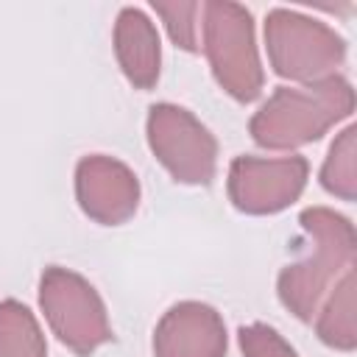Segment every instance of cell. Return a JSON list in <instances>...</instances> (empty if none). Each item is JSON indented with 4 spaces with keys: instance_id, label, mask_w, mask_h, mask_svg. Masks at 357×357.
<instances>
[{
    "instance_id": "obj_3",
    "label": "cell",
    "mask_w": 357,
    "mask_h": 357,
    "mask_svg": "<svg viewBox=\"0 0 357 357\" xmlns=\"http://www.w3.org/2000/svg\"><path fill=\"white\" fill-rule=\"evenodd\" d=\"M198 42L218 86L229 98L237 103H251L262 95L265 70L254 36V17L245 6L231 0L201 3Z\"/></svg>"
},
{
    "instance_id": "obj_7",
    "label": "cell",
    "mask_w": 357,
    "mask_h": 357,
    "mask_svg": "<svg viewBox=\"0 0 357 357\" xmlns=\"http://www.w3.org/2000/svg\"><path fill=\"white\" fill-rule=\"evenodd\" d=\"M310 162L298 153L290 156H234L229 165L226 192L237 212L276 215L298 201L307 187Z\"/></svg>"
},
{
    "instance_id": "obj_1",
    "label": "cell",
    "mask_w": 357,
    "mask_h": 357,
    "mask_svg": "<svg viewBox=\"0 0 357 357\" xmlns=\"http://www.w3.org/2000/svg\"><path fill=\"white\" fill-rule=\"evenodd\" d=\"M298 223L307 237L304 251L279 271L276 296L298 321H312L335 282L354 265L357 237L354 223L329 206H307Z\"/></svg>"
},
{
    "instance_id": "obj_4",
    "label": "cell",
    "mask_w": 357,
    "mask_h": 357,
    "mask_svg": "<svg viewBox=\"0 0 357 357\" xmlns=\"http://www.w3.org/2000/svg\"><path fill=\"white\" fill-rule=\"evenodd\" d=\"M265 50L273 73L296 84H318L346 61V39L326 22L296 8H271L265 14Z\"/></svg>"
},
{
    "instance_id": "obj_5",
    "label": "cell",
    "mask_w": 357,
    "mask_h": 357,
    "mask_svg": "<svg viewBox=\"0 0 357 357\" xmlns=\"http://www.w3.org/2000/svg\"><path fill=\"white\" fill-rule=\"evenodd\" d=\"M39 307L50 332L78 357L112 340V324L100 293L81 273L50 265L39 276Z\"/></svg>"
},
{
    "instance_id": "obj_15",
    "label": "cell",
    "mask_w": 357,
    "mask_h": 357,
    "mask_svg": "<svg viewBox=\"0 0 357 357\" xmlns=\"http://www.w3.org/2000/svg\"><path fill=\"white\" fill-rule=\"evenodd\" d=\"M243 357H298L296 349L268 324H245L237 329Z\"/></svg>"
},
{
    "instance_id": "obj_11",
    "label": "cell",
    "mask_w": 357,
    "mask_h": 357,
    "mask_svg": "<svg viewBox=\"0 0 357 357\" xmlns=\"http://www.w3.org/2000/svg\"><path fill=\"white\" fill-rule=\"evenodd\" d=\"M315 335L321 343L337 351H354L357 346V276L349 268L315 312Z\"/></svg>"
},
{
    "instance_id": "obj_12",
    "label": "cell",
    "mask_w": 357,
    "mask_h": 357,
    "mask_svg": "<svg viewBox=\"0 0 357 357\" xmlns=\"http://www.w3.org/2000/svg\"><path fill=\"white\" fill-rule=\"evenodd\" d=\"M0 357H47L36 315L17 298L0 301Z\"/></svg>"
},
{
    "instance_id": "obj_8",
    "label": "cell",
    "mask_w": 357,
    "mask_h": 357,
    "mask_svg": "<svg viewBox=\"0 0 357 357\" xmlns=\"http://www.w3.org/2000/svg\"><path fill=\"white\" fill-rule=\"evenodd\" d=\"M75 201L89 220L120 226L139 206V178L126 162L89 153L75 165Z\"/></svg>"
},
{
    "instance_id": "obj_6",
    "label": "cell",
    "mask_w": 357,
    "mask_h": 357,
    "mask_svg": "<svg viewBox=\"0 0 357 357\" xmlns=\"http://www.w3.org/2000/svg\"><path fill=\"white\" fill-rule=\"evenodd\" d=\"M145 137L151 153L178 184H212L218 173V139L190 109L153 103L148 109Z\"/></svg>"
},
{
    "instance_id": "obj_2",
    "label": "cell",
    "mask_w": 357,
    "mask_h": 357,
    "mask_svg": "<svg viewBox=\"0 0 357 357\" xmlns=\"http://www.w3.org/2000/svg\"><path fill=\"white\" fill-rule=\"evenodd\" d=\"M354 112V89L340 73L304 86H276L251 114L248 134L265 151H293L318 142Z\"/></svg>"
},
{
    "instance_id": "obj_13",
    "label": "cell",
    "mask_w": 357,
    "mask_h": 357,
    "mask_svg": "<svg viewBox=\"0 0 357 357\" xmlns=\"http://www.w3.org/2000/svg\"><path fill=\"white\" fill-rule=\"evenodd\" d=\"M318 181L329 195L340 201L357 198V128L354 126H346L329 145Z\"/></svg>"
},
{
    "instance_id": "obj_14",
    "label": "cell",
    "mask_w": 357,
    "mask_h": 357,
    "mask_svg": "<svg viewBox=\"0 0 357 357\" xmlns=\"http://www.w3.org/2000/svg\"><path fill=\"white\" fill-rule=\"evenodd\" d=\"M153 11L162 17L170 39L176 47L187 50V53H198V31H201V3H184V0H173V3H162L153 0Z\"/></svg>"
},
{
    "instance_id": "obj_9",
    "label": "cell",
    "mask_w": 357,
    "mask_h": 357,
    "mask_svg": "<svg viewBox=\"0 0 357 357\" xmlns=\"http://www.w3.org/2000/svg\"><path fill=\"white\" fill-rule=\"evenodd\" d=\"M226 324L204 301L173 304L153 329V357H226Z\"/></svg>"
},
{
    "instance_id": "obj_10",
    "label": "cell",
    "mask_w": 357,
    "mask_h": 357,
    "mask_svg": "<svg viewBox=\"0 0 357 357\" xmlns=\"http://www.w3.org/2000/svg\"><path fill=\"white\" fill-rule=\"evenodd\" d=\"M114 56L134 89H151L162 70L159 31L137 6H123L114 20Z\"/></svg>"
}]
</instances>
